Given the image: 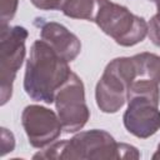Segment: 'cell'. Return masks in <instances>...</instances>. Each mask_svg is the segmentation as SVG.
Wrapping results in <instances>:
<instances>
[{
  "label": "cell",
  "instance_id": "277c9868",
  "mask_svg": "<svg viewBox=\"0 0 160 160\" xmlns=\"http://www.w3.org/2000/svg\"><path fill=\"white\" fill-rule=\"evenodd\" d=\"M139 78L134 56L112 59L105 68L95 88L98 108L105 114L118 112L128 101L130 85Z\"/></svg>",
  "mask_w": 160,
  "mask_h": 160
},
{
  "label": "cell",
  "instance_id": "8992f818",
  "mask_svg": "<svg viewBox=\"0 0 160 160\" xmlns=\"http://www.w3.org/2000/svg\"><path fill=\"white\" fill-rule=\"evenodd\" d=\"M28 30L24 26L0 28V104L4 106L12 95V85L25 59Z\"/></svg>",
  "mask_w": 160,
  "mask_h": 160
},
{
  "label": "cell",
  "instance_id": "3957f363",
  "mask_svg": "<svg viewBox=\"0 0 160 160\" xmlns=\"http://www.w3.org/2000/svg\"><path fill=\"white\" fill-rule=\"evenodd\" d=\"M159 84L138 78L128 92V108L122 121L125 129L139 139H148L160 130Z\"/></svg>",
  "mask_w": 160,
  "mask_h": 160
},
{
  "label": "cell",
  "instance_id": "ba28073f",
  "mask_svg": "<svg viewBox=\"0 0 160 160\" xmlns=\"http://www.w3.org/2000/svg\"><path fill=\"white\" fill-rule=\"evenodd\" d=\"M21 124L29 144L36 149L52 144L62 130L58 114L41 105H28L22 110Z\"/></svg>",
  "mask_w": 160,
  "mask_h": 160
},
{
  "label": "cell",
  "instance_id": "9a60e30c",
  "mask_svg": "<svg viewBox=\"0 0 160 160\" xmlns=\"http://www.w3.org/2000/svg\"><path fill=\"white\" fill-rule=\"evenodd\" d=\"M31 4L40 10H61L60 0H30Z\"/></svg>",
  "mask_w": 160,
  "mask_h": 160
},
{
  "label": "cell",
  "instance_id": "52a82bcc",
  "mask_svg": "<svg viewBox=\"0 0 160 160\" xmlns=\"http://www.w3.org/2000/svg\"><path fill=\"white\" fill-rule=\"evenodd\" d=\"M54 102L62 130L66 134L81 130L90 119L84 82L72 71L68 80L58 89Z\"/></svg>",
  "mask_w": 160,
  "mask_h": 160
},
{
  "label": "cell",
  "instance_id": "7c38bea8",
  "mask_svg": "<svg viewBox=\"0 0 160 160\" xmlns=\"http://www.w3.org/2000/svg\"><path fill=\"white\" fill-rule=\"evenodd\" d=\"M19 0H0V28L8 26L18 10Z\"/></svg>",
  "mask_w": 160,
  "mask_h": 160
},
{
  "label": "cell",
  "instance_id": "5b68a950",
  "mask_svg": "<svg viewBox=\"0 0 160 160\" xmlns=\"http://www.w3.org/2000/svg\"><path fill=\"white\" fill-rule=\"evenodd\" d=\"M94 22L121 46H134L141 42L149 31V24L144 18L110 0L101 1Z\"/></svg>",
  "mask_w": 160,
  "mask_h": 160
},
{
  "label": "cell",
  "instance_id": "6da1fadb",
  "mask_svg": "<svg viewBox=\"0 0 160 160\" xmlns=\"http://www.w3.org/2000/svg\"><path fill=\"white\" fill-rule=\"evenodd\" d=\"M139 150L125 142H116L105 130L92 129L80 131L69 140L54 141L42 151L34 155V159H139Z\"/></svg>",
  "mask_w": 160,
  "mask_h": 160
},
{
  "label": "cell",
  "instance_id": "9c48e42d",
  "mask_svg": "<svg viewBox=\"0 0 160 160\" xmlns=\"http://www.w3.org/2000/svg\"><path fill=\"white\" fill-rule=\"evenodd\" d=\"M34 24L40 28L41 39L46 41L61 58L66 61H72L78 58L81 51V42L66 26L56 21H45L41 18H36Z\"/></svg>",
  "mask_w": 160,
  "mask_h": 160
},
{
  "label": "cell",
  "instance_id": "2e32d148",
  "mask_svg": "<svg viewBox=\"0 0 160 160\" xmlns=\"http://www.w3.org/2000/svg\"><path fill=\"white\" fill-rule=\"evenodd\" d=\"M150 1H152V2L156 5V10H158V12H156L155 15H156L158 19L160 20V0H150Z\"/></svg>",
  "mask_w": 160,
  "mask_h": 160
},
{
  "label": "cell",
  "instance_id": "30bf717a",
  "mask_svg": "<svg viewBox=\"0 0 160 160\" xmlns=\"http://www.w3.org/2000/svg\"><path fill=\"white\" fill-rule=\"evenodd\" d=\"M101 1L102 0H68L62 5L61 11L71 19L94 21Z\"/></svg>",
  "mask_w": 160,
  "mask_h": 160
},
{
  "label": "cell",
  "instance_id": "5bb4252c",
  "mask_svg": "<svg viewBox=\"0 0 160 160\" xmlns=\"http://www.w3.org/2000/svg\"><path fill=\"white\" fill-rule=\"evenodd\" d=\"M148 35L154 45L160 48V20L156 15H154L149 21V31Z\"/></svg>",
  "mask_w": 160,
  "mask_h": 160
},
{
  "label": "cell",
  "instance_id": "4fadbf2b",
  "mask_svg": "<svg viewBox=\"0 0 160 160\" xmlns=\"http://www.w3.org/2000/svg\"><path fill=\"white\" fill-rule=\"evenodd\" d=\"M15 148V138L11 131L6 128H1V155H6L11 152Z\"/></svg>",
  "mask_w": 160,
  "mask_h": 160
},
{
  "label": "cell",
  "instance_id": "8fae6325",
  "mask_svg": "<svg viewBox=\"0 0 160 160\" xmlns=\"http://www.w3.org/2000/svg\"><path fill=\"white\" fill-rule=\"evenodd\" d=\"M138 65L139 78L149 79L160 85V56L152 52H140L134 55Z\"/></svg>",
  "mask_w": 160,
  "mask_h": 160
},
{
  "label": "cell",
  "instance_id": "e0dca14e",
  "mask_svg": "<svg viewBox=\"0 0 160 160\" xmlns=\"http://www.w3.org/2000/svg\"><path fill=\"white\" fill-rule=\"evenodd\" d=\"M154 160H156V159H160V142H159V145H158V149H156V151L154 152V155L151 156Z\"/></svg>",
  "mask_w": 160,
  "mask_h": 160
},
{
  "label": "cell",
  "instance_id": "ac0fdd59",
  "mask_svg": "<svg viewBox=\"0 0 160 160\" xmlns=\"http://www.w3.org/2000/svg\"><path fill=\"white\" fill-rule=\"evenodd\" d=\"M60 1H61V8H62V5H64V4H65L68 0H60Z\"/></svg>",
  "mask_w": 160,
  "mask_h": 160
},
{
  "label": "cell",
  "instance_id": "7a4b0ae2",
  "mask_svg": "<svg viewBox=\"0 0 160 160\" xmlns=\"http://www.w3.org/2000/svg\"><path fill=\"white\" fill-rule=\"evenodd\" d=\"M68 62L42 39L34 41L24 75L28 96L45 104L54 102L58 89L71 74Z\"/></svg>",
  "mask_w": 160,
  "mask_h": 160
}]
</instances>
